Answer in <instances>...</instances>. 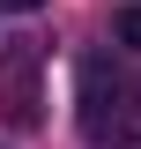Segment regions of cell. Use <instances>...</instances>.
Wrapping results in <instances>:
<instances>
[{
    "label": "cell",
    "instance_id": "obj_1",
    "mask_svg": "<svg viewBox=\"0 0 141 149\" xmlns=\"http://www.w3.org/2000/svg\"><path fill=\"white\" fill-rule=\"evenodd\" d=\"M82 134H89L97 149H126V142H141V90H126V97L89 90V104H82Z\"/></svg>",
    "mask_w": 141,
    "mask_h": 149
},
{
    "label": "cell",
    "instance_id": "obj_2",
    "mask_svg": "<svg viewBox=\"0 0 141 149\" xmlns=\"http://www.w3.org/2000/svg\"><path fill=\"white\" fill-rule=\"evenodd\" d=\"M119 45H134V52H141V8H126V15H119Z\"/></svg>",
    "mask_w": 141,
    "mask_h": 149
},
{
    "label": "cell",
    "instance_id": "obj_3",
    "mask_svg": "<svg viewBox=\"0 0 141 149\" xmlns=\"http://www.w3.org/2000/svg\"><path fill=\"white\" fill-rule=\"evenodd\" d=\"M0 8H8V15H30V8H45V0H0Z\"/></svg>",
    "mask_w": 141,
    "mask_h": 149
}]
</instances>
